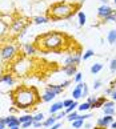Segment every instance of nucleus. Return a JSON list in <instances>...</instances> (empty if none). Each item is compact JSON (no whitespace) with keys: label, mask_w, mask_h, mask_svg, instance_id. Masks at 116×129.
Listing matches in <instances>:
<instances>
[{"label":"nucleus","mask_w":116,"mask_h":129,"mask_svg":"<svg viewBox=\"0 0 116 129\" xmlns=\"http://www.w3.org/2000/svg\"><path fill=\"white\" fill-rule=\"evenodd\" d=\"M13 99V104L17 107V109H23V108H30L31 105L37 103V93L35 88H17L12 94Z\"/></svg>","instance_id":"1"},{"label":"nucleus","mask_w":116,"mask_h":129,"mask_svg":"<svg viewBox=\"0 0 116 129\" xmlns=\"http://www.w3.org/2000/svg\"><path fill=\"white\" fill-rule=\"evenodd\" d=\"M37 44L43 47L45 51L59 52L57 48H61L64 44V36L57 32H48L37 37Z\"/></svg>","instance_id":"2"},{"label":"nucleus","mask_w":116,"mask_h":129,"mask_svg":"<svg viewBox=\"0 0 116 129\" xmlns=\"http://www.w3.org/2000/svg\"><path fill=\"white\" fill-rule=\"evenodd\" d=\"M74 7L71 4L63 2V3H56L52 7H50V13L54 20H60V19H67L74 13Z\"/></svg>","instance_id":"3"},{"label":"nucleus","mask_w":116,"mask_h":129,"mask_svg":"<svg viewBox=\"0 0 116 129\" xmlns=\"http://www.w3.org/2000/svg\"><path fill=\"white\" fill-rule=\"evenodd\" d=\"M15 55H16V48L13 45H6L0 51V57L3 60H11Z\"/></svg>","instance_id":"4"},{"label":"nucleus","mask_w":116,"mask_h":129,"mask_svg":"<svg viewBox=\"0 0 116 129\" xmlns=\"http://www.w3.org/2000/svg\"><path fill=\"white\" fill-rule=\"evenodd\" d=\"M81 55L80 52H77V53H72V55H69L68 57L65 59V61H64V64L65 65H79L80 64V61H81Z\"/></svg>","instance_id":"5"},{"label":"nucleus","mask_w":116,"mask_h":129,"mask_svg":"<svg viewBox=\"0 0 116 129\" xmlns=\"http://www.w3.org/2000/svg\"><path fill=\"white\" fill-rule=\"evenodd\" d=\"M112 12H113V9L111 8L108 4H101L98 8V16L101 17V19H104L105 16H108L109 13H112Z\"/></svg>","instance_id":"6"},{"label":"nucleus","mask_w":116,"mask_h":129,"mask_svg":"<svg viewBox=\"0 0 116 129\" xmlns=\"http://www.w3.org/2000/svg\"><path fill=\"white\" fill-rule=\"evenodd\" d=\"M85 83H77V85L75 87V89L72 90V99L74 100H79L83 97V87Z\"/></svg>","instance_id":"7"},{"label":"nucleus","mask_w":116,"mask_h":129,"mask_svg":"<svg viewBox=\"0 0 116 129\" xmlns=\"http://www.w3.org/2000/svg\"><path fill=\"white\" fill-rule=\"evenodd\" d=\"M112 122H113V116H107V114H104V117H101V118H99V120H98V126L107 128Z\"/></svg>","instance_id":"8"},{"label":"nucleus","mask_w":116,"mask_h":129,"mask_svg":"<svg viewBox=\"0 0 116 129\" xmlns=\"http://www.w3.org/2000/svg\"><path fill=\"white\" fill-rule=\"evenodd\" d=\"M56 96H57V93H56V92H54V90H51V89L45 88L44 94L41 96V100H43L44 103H50V101H52V100H54Z\"/></svg>","instance_id":"9"},{"label":"nucleus","mask_w":116,"mask_h":129,"mask_svg":"<svg viewBox=\"0 0 116 129\" xmlns=\"http://www.w3.org/2000/svg\"><path fill=\"white\" fill-rule=\"evenodd\" d=\"M6 124H7V128H12L16 125H20V121H19V117L13 116V114H9V116L6 117Z\"/></svg>","instance_id":"10"},{"label":"nucleus","mask_w":116,"mask_h":129,"mask_svg":"<svg viewBox=\"0 0 116 129\" xmlns=\"http://www.w3.org/2000/svg\"><path fill=\"white\" fill-rule=\"evenodd\" d=\"M0 83L2 84H6V85H13L15 84V79H13V76L11 73H6V75H2L0 76Z\"/></svg>","instance_id":"11"},{"label":"nucleus","mask_w":116,"mask_h":129,"mask_svg":"<svg viewBox=\"0 0 116 129\" xmlns=\"http://www.w3.org/2000/svg\"><path fill=\"white\" fill-rule=\"evenodd\" d=\"M63 72L67 76H74L77 72V67L76 65H64L63 67Z\"/></svg>","instance_id":"12"},{"label":"nucleus","mask_w":116,"mask_h":129,"mask_svg":"<svg viewBox=\"0 0 116 129\" xmlns=\"http://www.w3.org/2000/svg\"><path fill=\"white\" fill-rule=\"evenodd\" d=\"M64 109V107H63V101H57V103H54L52 104V107L50 108V113L51 114H56L57 112H60Z\"/></svg>","instance_id":"13"},{"label":"nucleus","mask_w":116,"mask_h":129,"mask_svg":"<svg viewBox=\"0 0 116 129\" xmlns=\"http://www.w3.org/2000/svg\"><path fill=\"white\" fill-rule=\"evenodd\" d=\"M105 101H107L105 96H100V97H98V100L95 101V104L91 105V109H94V108H103V105H104Z\"/></svg>","instance_id":"14"},{"label":"nucleus","mask_w":116,"mask_h":129,"mask_svg":"<svg viewBox=\"0 0 116 129\" xmlns=\"http://www.w3.org/2000/svg\"><path fill=\"white\" fill-rule=\"evenodd\" d=\"M55 122H57V120H56V117L54 116V114H52V117H48L47 120L43 121V126H44V128H50V126L54 125Z\"/></svg>","instance_id":"15"},{"label":"nucleus","mask_w":116,"mask_h":129,"mask_svg":"<svg viewBox=\"0 0 116 129\" xmlns=\"http://www.w3.org/2000/svg\"><path fill=\"white\" fill-rule=\"evenodd\" d=\"M91 109V104L89 103H81L79 104V107H77V112H81V113H85L87 111H89Z\"/></svg>","instance_id":"16"},{"label":"nucleus","mask_w":116,"mask_h":129,"mask_svg":"<svg viewBox=\"0 0 116 129\" xmlns=\"http://www.w3.org/2000/svg\"><path fill=\"white\" fill-rule=\"evenodd\" d=\"M107 40L109 44H115L116 43V29H111L107 35Z\"/></svg>","instance_id":"17"},{"label":"nucleus","mask_w":116,"mask_h":129,"mask_svg":"<svg viewBox=\"0 0 116 129\" xmlns=\"http://www.w3.org/2000/svg\"><path fill=\"white\" fill-rule=\"evenodd\" d=\"M101 69H103V64H100V63H95L92 67H91V73H92V75H98Z\"/></svg>","instance_id":"18"},{"label":"nucleus","mask_w":116,"mask_h":129,"mask_svg":"<svg viewBox=\"0 0 116 129\" xmlns=\"http://www.w3.org/2000/svg\"><path fill=\"white\" fill-rule=\"evenodd\" d=\"M77 20H79V25L83 27L85 23H87V16H85V13L80 11L79 13H77Z\"/></svg>","instance_id":"19"},{"label":"nucleus","mask_w":116,"mask_h":129,"mask_svg":"<svg viewBox=\"0 0 116 129\" xmlns=\"http://www.w3.org/2000/svg\"><path fill=\"white\" fill-rule=\"evenodd\" d=\"M24 51H26L27 55H35L36 53V48L31 44H26L24 45Z\"/></svg>","instance_id":"20"},{"label":"nucleus","mask_w":116,"mask_h":129,"mask_svg":"<svg viewBox=\"0 0 116 129\" xmlns=\"http://www.w3.org/2000/svg\"><path fill=\"white\" fill-rule=\"evenodd\" d=\"M84 126V120H80V118H76L75 121H72V128L74 129H80Z\"/></svg>","instance_id":"21"},{"label":"nucleus","mask_w":116,"mask_h":129,"mask_svg":"<svg viewBox=\"0 0 116 129\" xmlns=\"http://www.w3.org/2000/svg\"><path fill=\"white\" fill-rule=\"evenodd\" d=\"M48 89H51V90H54V92H56L57 94H60V93H63V89H64V88H63L61 87V85H48V87H47Z\"/></svg>","instance_id":"22"},{"label":"nucleus","mask_w":116,"mask_h":129,"mask_svg":"<svg viewBox=\"0 0 116 129\" xmlns=\"http://www.w3.org/2000/svg\"><path fill=\"white\" fill-rule=\"evenodd\" d=\"M33 23L35 24H45V23H48V19L44 16H36L33 17Z\"/></svg>","instance_id":"23"},{"label":"nucleus","mask_w":116,"mask_h":129,"mask_svg":"<svg viewBox=\"0 0 116 129\" xmlns=\"http://www.w3.org/2000/svg\"><path fill=\"white\" fill-rule=\"evenodd\" d=\"M77 107H79V101H77V100H75V101L72 103V104L69 105V107L65 109L67 114H68V113H71V112H74V111H76V109H77Z\"/></svg>","instance_id":"24"},{"label":"nucleus","mask_w":116,"mask_h":129,"mask_svg":"<svg viewBox=\"0 0 116 129\" xmlns=\"http://www.w3.org/2000/svg\"><path fill=\"white\" fill-rule=\"evenodd\" d=\"M77 116H79V112H77V109H76V111H74V112H71V113H68V114H67V120H68V121H75L76 120V118H77Z\"/></svg>","instance_id":"25"},{"label":"nucleus","mask_w":116,"mask_h":129,"mask_svg":"<svg viewBox=\"0 0 116 129\" xmlns=\"http://www.w3.org/2000/svg\"><path fill=\"white\" fill-rule=\"evenodd\" d=\"M95 55V52L92 51V49H87L85 52H84V53H83V56H81V60H88V59H91V57H92Z\"/></svg>","instance_id":"26"},{"label":"nucleus","mask_w":116,"mask_h":129,"mask_svg":"<svg viewBox=\"0 0 116 129\" xmlns=\"http://www.w3.org/2000/svg\"><path fill=\"white\" fill-rule=\"evenodd\" d=\"M23 27H24V21H23V20H17V21L13 23L12 29H13V31H19V29H21Z\"/></svg>","instance_id":"27"},{"label":"nucleus","mask_w":116,"mask_h":129,"mask_svg":"<svg viewBox=\"0 0 116 129\" xmlns=\"http://www.w3.org/2000/svg\"><path fill=\"white\" fill-rule=\"evenodd\" d=\"M103 20L104 21H113V23H116V11H113L112 13H109L108 16H105Z\"/></svg>","instance_id":"28"},{"label":"nucleus","mask_w":116,"mask_h":129,"mask_svg":"<svg viewBox=\"0 0 116 129\" xmlns=\"http://www.w3.org/2000/svg\"><path fill=\"white\" fill-rule=\"evenodd\" d=\"M33 120V116H31V114H26V116H21V117H19V121H20V125L23 122H27V121H31Z\"/></svg>","instance_id":"29"},{"label":"nucleus","mask_w":116,"mask_h":129,"mask_svg":"<svg viewBox=\"0 0 116 129\" xmlns=\"http://www.w3.org/2000/svg\"><path fill=\"white\" fill-rule=\"evenodd\" d=\"M54 116L56 117V120L59 121V120H61L63 117H67V112H65V109H63V111H60V112H57L56 114H54Z\"/></svg>","instance_id":"30"},{"label":"nucleus","mask_w":116,"mask_h":129,"mask_svg":"<svg viewBox=\"0 0 116 129\" xmlns=\"http://www.w3.org/2000/svg\"><path fill=\"white\" fill-rule=\"evenodd\" d=\"M103 112H104V114H107V116H113L115 108H103Z\"/></svg>","instance_id":"31"},{"label":"nucleus","mask_w":116,"mask_h":129,"mask_svg":"<svg viewBox=\"0 0 116 129\" xmlns=\"http://www.w3.org/2000/svg\"><path fill=\"white\" fill-rule=\"evenodd\" d=\"M33 121H39V122H43L44 121V114L43 113H37L33 116Z\"/></svg>","instance_id":"32"},{"label":"nucleus","mask_w":116,"mask_h":129,"mask_svg":"<svg viewBox=\"0 0 116 129\" xmlns=\"http://www.w3.org/2000/svg\"><path fill=\"white\" fill-rule=\"evenodd\" d=\"M81 80H83V75L80 72H76V75L74 76V81L75 83H81Z\"/></svg>","instance_id":"33"},{"label":"nucleus","mask_w":116,"mask_h":129,"mask_svg":"<svg viewBox=\"0 0 116 129\" xmlns=\"http://www.w3.org/2000/svg\"><path fill=\"white\" fill-rule=\"evenodd\" d=\"M103 108H115V101L113 100H111V101H105L104 103V105H103Z\"/></svg>","instance_id":"34"},{"label":"nucleus","mask_w":116,"mask_h":129,"mask_svg":"<svg viewBox=\"0 0 116 129\" xmlns=\"http://www.w3.org/2000/svg\"><path fill=\"white\" fill-rule=\"evenodd\" d=\"M74 101H75L74 99H68V100H64V101H63V107H64V109H67V108H68V107H69V105H71L72 103H74Z\"/></svg>","instance_id":"35"},{"label":"nucleus","mask_w":116,"mask_h":129,"mask_svg":"<svg viewBox=\"0 0 116 129\" xmlns=\"http://www.w3.org/2000/svg\"><path fill=\"white\" fill-rule=\"evenodd\" d=\"M32 124H33V120H31V121H27V122H23L21 125H20V128H21V129H28L30 126H32Z\"/></svg>","instance_id":"36"},{"label":"nucleus","mask_w":116,"mask_h":129,"mask_svg":"<svg viewBox=\"0 0 116 129\" xmlns=\"http://www.w3.org/2000/svg\"><path fill=\"white\" fill-rule=\"evenodd\" d=\"M92 117V114L91 113H83V114H79L77 118H80V120H87V118H91Z\"/></svg>","instance_id":"37"},{"label":"nucleus","mask_w":116,"mask_h":129,"mask_svg":"<svg viewBox=\"0 0 116 129\" xmlns=\"http://www.w3.org/2000/svg\"><path fill=\"white\" fill-rule=\"evenodd\" d=\"M109 69L112 71V72H115L116 71V57L113 60H111V63H109Z\"/></svg>","instance_id":"38"},{"label":"nucleus","mask_w":116,"mask_h":129,"mask_svg":"<svg viewBox=\"0 0 116 129\" xmlns=\"http://www.w3.org/2000/svg\"><path fill=\"white\" fill-rule=\"evenodd\" d=\"M101 84H103V83H101V80H95V81H94V89L98 90V89L101 87Z\"/></svg>","instance_id":"39"},{"label":"nucleus","mask_w":116,"mask_h":129,"mask_svg":"<svg viewBox=\"0 0 116 129\" xmlns=\"http://www.w3.org/2000/svg\"><path fill=\"white\" fill-rule=\"evenodd\" d=\"M88 96H89V90H88L87 84H84V87H83V97H88Z\"/></svg>","instance_id":"40"},{"label":"nucleus","mask_w":116,"mask_h":129,"mask_svg":"<svg viewBox=\"0 0 116 129\" xmlns=\"http://www.w3.org/2000/svg\"><path fill=\"white\" fill-rule=\"evenodd\" d=\"M96 100H98V97H96V96H88V97H87V103H89L91 105H92V104H95Z\"/></svg>","instance_id":"41"},{"label":"nucleus","mask_w":116,"mask_h":129,"mask_svg":"<svg viewBox=\"0 0 116 129\" xmlns=\"http://www.w3.org/2000/svg\"><path fill=\"white\" fill-rule=\"evenodd\" d=\"M61 125H63V124H61V122H59V121H57V122H55L54 125H52V126H50V128H48V129H59V128H61Z\"/></svg>","instance_id":"42"},{"label":"nucleus","mask_w":116,"mask_h":129,"mask_svg":"<svg viewBox=\"0 0 116 129\" xmlns=\"http://www.w3.org/2000/svg\"><path fill=\"white\" fill-rule=\"evenodd\" d=\"M32 126H33V128H36V129H39V128H41V126H43V122H39V121H33Z\"/></svg>","instance_id":"43"},{"label":"nucleus","mask_w":116,"mask_h":129,"mask_svg":"<svg viewBox=\"0 0 116 129\" xmlns=\"http://www.w3.org/2000/svg\"><path fill=\"white\" fill-rule=\"evenodd\" d=\"M69 84H71V81H69V80H65V81H63V83H61L60 85H61L63 88H67V87H68Z\"/></svg>","instance_id":"44"},{"label":"nucleus","mask_w":116,"mask_h":129,"mask_svg":"<svg viewBox=\"0 0 116 129\" xmlns=\"http://www.w3.org/2000/svg\"><path fill=\"white\" fill-rule=\"evenodd\" d=\"M112 88H108V89H105V94H107V96H111V93H112Z\"/></svg>","instance_id":"45"},{"label":"nucleus","mask_w":116,"mask_h":129,"mask_svg":"<svg viewBox=\"0 0 116 129\" xmlns=\"http://www.w3.org/2000/svg\"><path fill=\"white\" fill-rule=\"evenodd\" d=\"M111 97H112V100H113V101L116 100V90H112V93H111Z\"/></svg>","instance_id":"46"},{"label":"nucleus","mask_w":116,"mask_h":129,"mask_svg":"<svg viewBox=\"0 0 116 129\" xmlns=\"http://www.w3.org/2000/svg\"><path fill=\"white\" fill-rule=\"evenodd\" d=\"M84 128H85V129H91V128H92V124L87 122V124H84Z\"/></svg>","instance_id":"47"},{"label":"nucleus","mask_w":116,"mask_h":129,"mask_svg":"<svg viewBox=\"0 0 116 129\" xmlns=\"http://www.w3.org/2000/svg\"><path fill=\"white\" fill-rule=\"evenodd\" d=\"M6 128H7L6 122H2V121H0V129H6Z\"/></svg>","instance_id":"48"},{"label":"nucleus","mask_w":116,"mask_h":129,"mask_svg":"<svg viewBox=\"0 0 116 129\" xmlns=\"http://www.w3.org/2000/svg\"><path fill=\"white\" fill-rule=\"evenodd\" d=\"M111 128H112V129H116V121H113L112 124H111V125H109Z\"/></svg>","instance_id":"49"},{"label":"nucleus","mask_w":116,"mask_h":129,"mask_svg":"<svg viewBox=\"0 0 116 129\" xmlns=\"http://www.w3.org/2000/svg\"><path fill=\"white\" fill-rule=\"evenodd\" d=\"M9 129H21L20 125H16V126H12V128H9Z\"/></svg>","instance_id":"50"},{"label":"nucleus","mask_w":116,"mask_h":129,"mask_svg":"<svg viewBox=\"0 0 116 129\" xmlns=\"http://www.w3.org/2000/svg\"><path fill=\"white\" fill-rule=\"evenodd\" d=\"M101 4H108V0H100Z\"/></svg>","instance_id":"51"},{"label":"nucleus","mask_w":116,"mask_h":129,"mask_svg":"<svg viewBox=\"0 0 116 129\" xmlns=\"http://www.w3.org/2000/svg\"><path fill=\"white\" fill-rule=\"evenodd\" d=\"M0 76H2V67H0Z\"/></svg>","instance_id":"52"},{"label":"nucleus","mask_w":116,"mask_h":129,"mask_svg":"<svg viewBox=\"0 0 116 129\" xmlns=\"http://www.w3.org/2000/svg\"><path fill=\"white\" fill-rule=\"evenodd\" d=\"M113 83H115V84H116V79H115V81H113Z\"/></svg>","instance_id":"53"},{"label":"nucleus","mask_w":116,"mask_h":129,"mask_svg":"<svg viewBox=\"0 0 116 129\" xmlns=\"http://www.w3.org/2000/svg\"><path fill=\"white\" fill-rule=\"evenodd\" d=\"M113 2H115V3H116V0H113Z\"/></svg>","instance_id":"54"}]
</instances>
